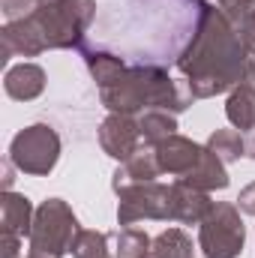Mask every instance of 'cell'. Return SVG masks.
Returning a JSON list of instances; mask_svg holds the SVG:
<instances>
[{
  "mask_svg": "<svg viewBox=\"0 0 255 258\" xmlns=\"http://www.w3.org/2000/svg\"><path fill=\"white\" fill-rule=\"evenodd\" d=\"M39 0H3V18L6 21H21L27 15H33Z\"/></svg>",
  "mask_w": 255,
  "mask_h": 258,
  "instance_id": "cell-22",
  "label": "cell"
},
{
  "mask_svg": "<svg viewBox=\"0 0 255 258\" xmlns=\"http://www.w3.org/2000/svg\"><path fill=\"white\" fill-rule=\"evenodd\" d=\"M93 18H96V0H39L30 15L45 51L81 48Z\"/></svg>",
  "mask_w": 255,
  "mask_h": 258,
  "instance_id": "cell-3",
  "label": "cell"
},
{
  "mask_svg": "<svg viewBox=\"0 0 255 258\" xmlns=\"http://www.w3.org/2000/svg\"><path fill=\"white\" fill-rule=\"evenodd\" d=\"M81 231L72 207L63 198H48L36 207L33 228H30V255L39 258H63L72 249L75 234Z\"/></svg>",
  "mask_w": 255,
  "mask_h": 258,
  "instance_id": "cell-4",
  "label": "cell"
},
{
  "mask_svg": "<svg viewBox=\"0 0 255 258\" xmlns=\"http://www.w3.org/2000/svg\"><path fill=\"white\" fill-rule=\"evenodd\" d=\"M225 117L234 129L243 132L246 138V159H255V60L246 72V78L228 93L225 102Z\"/></svg>",
  "mask_w": 255,
  "mask_h": 258,
  "instance_id": "cell-8",
  "label": "cell"
},
{
  "mask_svg": "<svg viewBox=\"0 0 255 258\" xmlns=\"http://www.w3.org/2000/svg\"><path fill=\"white\" fill-rule=\"evenodd\" d=\"M153 150H156V159H159L162 174L183 177V174H189L192 168L198 165V159H201V153H204V144H195L192 138H186V135L177 132V135L159 141Z\"/></svg>",
  "mask_w": 255,
  "mask_h": 258,
  "instance_id": "cell-10",
  "label": "cell"
},
{
  "mask_svg": "<svg viewBox=\"0 0 255 258\" xmlns=\"http://www.w3.org/2000/svg\"><path fill=\"white\" fill-rule=\"evenodd\" d=\"M27 258H39V255H30V252H27Z\"/></svg>",
  "mask_w": 255,
  "mask_h": 258,
  "instance_id": "cell-27",
  "label": "cell"
},
{
  "mask_svg": "<svg viewBox=\"0 0 255 258\" xmlns=\"http://www.w3.org/2000/svg\"><path fill=\"white\" fill-rule=\"evenodd\" d=\"M114 258H150V249H153V237L135 225L129 228H120L114 234Z\"/></svg>",
  "mask_w": 255,
  "mask_h": 258,
  "instance_id": "cell-20",
  "label": "cell"
},
{
  "mask_svg": "<svg viewBox=\"0 0 255 258\" xmlns=\"http://www.w3.org/2000/svg\"><path fill=\"white\" fill-rule=\"evenodd\" d=\"M252 57L243 39L234 33L219 6L198 3V21L186 48L177 54V69L192 99H210L231 93L249 72Z\"/></svg>",
  "mask_w": 255,
  "mask_h": 258,
  "instance_id": "cell-1",
  "label": "cell"
},
{
  "mask_svg": "<svg viewBox=\"0 0 255 258\" xmlns=\"http://www.w3.org/2000/svg\"><path fill=\"white\" fill-rule=\"evenodd\" d=\"M216 201H210V192L195 189L183 180L171 183V207H174V222L180 225H201L204 216L213 210Z\"/></svg>",
  "mask_w": 255,
  "mask_h": 258,
  "instance_id": "cell-11",
  "label": "cell"
},
{
  "mask_svg": "<svg viewBox=\"0 0 255 258\" xmlns=\"http://www.w3.org/2000/svg\"><path fill=\"white\" fill-rule=\"evenodd\" d=\"M246 243V225L237 204L216 201L213 210L198 225V249L204 258H237Z\"/></svg>",
  "mask_w": 255,
  "mask_h": 258,
  "instance_id": "cell-6",
  "label": "cell"
},
{
  "mask_svg": "<svg viewBox=\"0 0 255 258\" xmlns=\"http://www.w3.org/2000/svg\"><path fill=\"white\" fill-rule=\"evenodd\" d=\"M117 222L129 228L144 219L156 222H174V207H171V183L147 180V183H132L117 189Z\"/></svg>",
  "mask_w": 255,
  "mask_h": 258,
  "instance_id": "cell-7",
  "label": "cell"
},
{
  "mask_svg": "<svg viewBox=\"0 0 255 258\" xmlns=\"http://www.w3.org/2000/svg\"><path fill=\"white\" fill-rule=\"evenodd\" d=\"M108 258H114V255H108Z\"/></svg>",
  "mask_w": 255,
  "mask_h": 258,
  "instance_id": "cell-28",
  "label": "cell"
},
{
  "mask_svg": "<svg viewBox=\"0 0 255 258\" xmlns=\"http://www.w3.org/2000/svg\"><path fill=\"white\" fill-rule=\"evenodd\" d=\"M15 165H12V159L6 156V162H3V192H9L12 189V180H15Z\"/></svg>",
  "mask_w": 255,
  "mask_h": 258,
  "instance_id": "cell-26",
  "label": "cell"
},
{
  "mask_svg": "<svg viewBox=\"0 0 255 258\" xmlns=\"http://www.w3.org/2000/svg\"><path fill=\"white\" fill-rule=\"evenodd\" d=\"M234 33L243 39V45H246V51H249V57L255 60V12L243 21V24H237L234 27Z\"/></svg>",
  "mask_w": 255,
  "mask_h": 258,
  "instance_id": "cell-23",
  "label": "cell"
},
{
  "mask_svg": "<svg viewBox=\"0 0 255 258\" xmlns=\"http://www.w3.org/2000/svg\"><path fill=\"white\" fill-rule=\"evenodd\" d=\"M183 183H189L195 189H204V192H213V189H225L231 180H228V171H225V162L213 153V150H207L204 147V153H201V159H198V165L192 168L189 174H183L180 177Z\"/></svg>",
  "mask_w": 255,
  "mask_h": 258,
  "instance_id": "cell-15",
  "label": "cell"
},
{
  "mask_svg": "<svg viewBox=\"0 0 255 258\" xmlns=\"http://www.w3.org/2000/svg\"><path fill=\"white\" fill-rule=\"evenodd\" d=\"M99 147L105 156L126 162L129 156L141 147V129L135 114H108L99 126Z\"/></svg>",
  "mask_w": 255,
  "mask_h": 258,
  "instance_id": "cell-9",
  "label": "cell"
},
{
  "mask_svg": "<svg viewBox=\"0 0 255 258\" xmlns=\"http://www.w3.org/2000/svg\"><path fill=\"white\" fill-rule=\"evenodd\" d=\"M237 210L246 213V216H255V180L240 189V195H237Z\"/></svg>",
  "mask_w": 255,
  "mask_h": 258,
  "instance_id": "cell-24",
  "label": "cell"
},
{
  "mask_svg": "<svg viewBox=\"0 0 255 258\" xmlns=\"http://www.w3.org/2000/svg\"><path fill=\"white\" fill-rule=\"evenodd\" d=\"M114 234H105V231H96V228H81L72 240V258H108V240Z\"/></svg>",
  "mask_w": 255,
  "mask_h": 258,
  "instance_id": "cell-21",
  "label": "cell"
},
{
  "mask_svg": "<svg viewBox=\"0 0 255 258\" xmlns=\"http://www.w3.org/2000/svg\"><path fill=\"white\" fill-rule=\"evenodd\" d=\"M99 99L111 114H135V117L150 108H165L171 114H180L195 102L186 84L174 81L168 69L156 63L126 66L114 84L99 90Z\"/></svg>",
  "mask_w": 255,
  "mask_h": 258,
  "instance_id": "cell-2",
  "label": "cell"
},
{
  "mask_svg": "<svg viewBox=\"0 0 255 258\" xmlns=\"http://www.w3.org/2000/svg\"><path fill=\"white\" fill-rule=\"evenodd\" d=\"M78 51H81V57H84V63H87V72H90V78L96 81L99 90L108 87V84H114V81L123 75V69L129 66L120 54H111V51H102V48H87V45H81Z\"/></svg>",
  "mask_w": 255,
  "mask_h": 258,
  "instance_id": "cell-16",
  "label": "cell"
},
{
  "mask_svg": "<svg viewBox=\"0 0 255 258\" xmlns=\"http://www.w3.org/2000/svg\"><path fill=\"white\" fill-rule=\"evenodd\" d=\"M150 258H195L192 237L183 228H165L162 234L153 237Z\"/></svg>",
  "mask_w": 255,
  "mask_h": 258,
  "instance_id": "cell-18",
  "label": "cell"
},
{
  "mask_svg": "<svg viewBox=\"0 0 255 258\" xmlns=\"http://www.w3.org/2000/svg\"><path fill=\"white\" fill-rule=\"evenodd\" d=\"M162 174L159 168V159H156V150L153 147H138L126 162L117 165V171L111 174V189H123L132 183H147V180H156Z\"/></svg>",
  "mask_w": 255,
  "mask_h": 258,
  "instance_id": "cell-12",
  "label": "cell"
},
{
  "mask_svg": "<svg viewBox=\"0 0 255 258\" xmlns=\"http://www.w3.org/2000/svg\"><path fill=\"white\" fill-rule=\"evenodd\" d=\"M3 87H6V96L15 99V102H30L36 96H42L45 90V69L36 63H15L6 69V78H3Z\"/></svg>",
  "mask_w": 255,
  "mask_h": 258,
  "instance_id": "cell-13",
  "label": "cell"
},
{
  "mask_svg": "<svg viewBox=\"0 0 255 258\" xmlns=\"http://www.w3.org/2000/svg\"><path fill=\"white\" fill-rule=\"evenodd\" d=\"M0 255L3 258H24L21 255V237L3 234V237H0Z\"/></svg>",
  "mask_w": 255,
  "mask_h": 258,
  "instance_id": "cell-25",
  "label": "cell"
},
{
  "mask_svg": "<svg viewBox=\"0 0 255 258\" xmlns=\"http://www.w3.org/2000/svg\"><path fill=\"white\" fill-rule=\"evenodd\" d=\"M204 147L213 150L225 165L228 162H237L240 156H246V138H243L240 129H213Z\"/></svg>",
  "mask_w": 255,
  "mask_h": 258,
  "instance_id": "cell-19",
  "label": "cell"
},
{
  "mask_svg": "<svg viewBox=\"0 0 255 258\" xmlns=\"http://www.w3.org/2000/svg\"><path fill=\"white\" fill-rule=\"evenodd\" d=\"M33 204L30 198L21 192H3L0 195V228L3 234H15V237H30V228H33Z\"/></svg>",
  "mask_w": 255,
  "mask_h": 258,
  "instance_id": "cell-14",
  "label": "cell"
},
{
  "mask_svg": "<svg viewBox=\"0 0 255 258\" xmlns=\"http://www.w3.org/2000/svg\"><path fill=\"white\" fill-rule=\"evenodd\" d=\"M9 159L21 174L48 177L60 159V135L48 123L24 126L9 141Z\"/></svg>",
  "mask_w": 255,
  "mask_h": 258,
  "instance_id": "cell-5",
  "label": "cell"
},
{
  "mask_svg": "<svg viewBox=\"0 0 255 258\" xmlns=\"http://www.w3.org/2000/svg\"><path fill=\"white\" fill-rule=\"evenodd\" d=\"M138 129H141V141L147 147H156L159 141L177 135V117L165 108H150L138 114Z\"/></svg>",
  "mask_w": 255,
  "mask_h": 258,
  "instance_id": "cell-17",
  "label": "cell"
}]
</instances>
